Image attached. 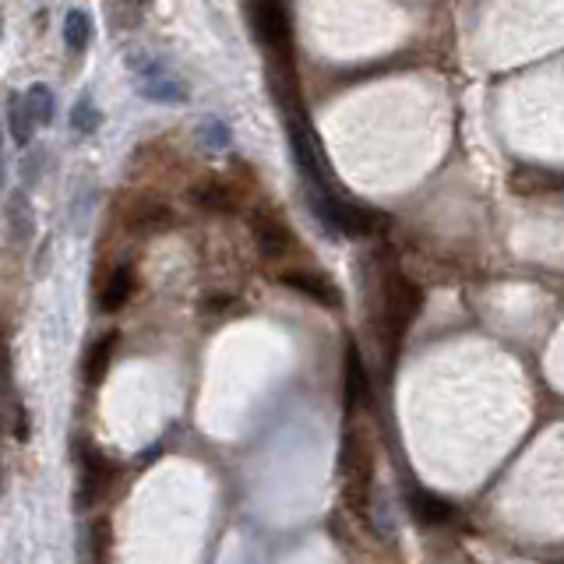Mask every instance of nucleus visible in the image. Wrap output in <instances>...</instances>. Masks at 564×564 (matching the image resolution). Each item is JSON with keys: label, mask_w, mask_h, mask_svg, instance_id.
Here are the masks:
<instances>
[{"label": "nucleus", "mask_w": 564, "mask_h": 564, "mask_svg": "<svg viewBox=\"0 0 564 564\" xmlns=\"http://www.w3.org/2000/svg\"><path fill=\"white\" fill-rule=\"evenodd\" d=\"M307 205L328 237H374L385 226V219L374 208L339 198L328 187H307Z\"/></svg>", "instance_id": "nucleus-1"}, {"label": "nucleus", "mask_w": 564, "mask_h": 564, "mask_svg": "<svg viewBox=\"0 0 564 564\" xmlns=\"http://www.w3.org/2000/svg\"><path fill=\"white\" fill-rule=\"evenodd\" d=\"M423 304V290L416 286L409 275L388 272L385 290H381V335H385V353L392 357L399 342L406 339L409 325L416 321Z\"/></svg>", "instance_id": "nucleus-2"}, {"label": "nucleus", "mask_w": 564, "mask_h": 564, "mask_svg": "<svg viewBox=\"0 0 564 564\" xmlns=\"http://www.w3.org/2000/svg\"><path fill=\"white\" fill-rule=\"evenodd\" d=\"M339 462H342V476H346V505L353 508V512L367 515V505H371V480H374V455H371V448H367V441L360 438L353 427H346V434H342Z\"/></svg>", "instance_id": "nucleus-3"}, {"label": "nucleus", "mask_w": 564, "mask_h": 564, "mask_svg": "<svg viewBox=\"0 0 564 564\" xmlns=\"http://www.w3.org/2000/svg\"><path fill=\"white\" fill-rule=\"evenodd\" d=\"M127 64L134 67V89L152 103H187V89L180 78H173L159 60L152 57H131Z\"/></svg>", "instance_id": "nucleus-4"}, {"label": "nucleus", "mask_w": 564, "mask_h": 564, "mask_svg": "<svg viewBox=\"0 0 564 564\" xmlns=\"http://www.w3.org/2000/svg\"><path fill=\"white\" fill-rule=\"evenodd\" d=\"M251 29L268 50L290 46V15H286V8H282V0H254Z\"/></svg>", "instance_id": "nucleus-5"}, {"label": "nucleus", "mask_w": 564, "mask_h": 564, "mask_svg": "<svg viewBox=\"0 0 564 564\" xmlns=\"http://www.w3.org/2000/svg\"><path fill=\"white\" fill-rule=\"evenodd\" d=\"M282 286H290V290H297L300 297L314 300V304L321 307H342V290L335 286L332 279H328L325 272H311V268H290V272L279 275Z\"/></svg>", "instance_id": "nucleus-6"}, {"label": "nucleus", "mask_w": 564, "mask_h": 564, "mask_svg": "<svg viewBox=\"0 0 564 564\" xmlns=\"http://www.w3.org/2000/svg\"><path fill=\"white\" fill-rule=\"evenodd\" d=\"M290 149H293V159H297L300 177L307 180V187H328L325 166H321V156H318V145H314L311 131H307L300 120H290Z\"/></svg>", "instance_id": "nucleus-7"}, {"label": "nucleus", "mask_w": 564, "mask_h": 564, "mask_svg": "<svg viewBox=\"0 0 564 564\" xmlns=\"http://www.w3.org/2000/svg\"><path fill=\"white\" fill-rule=\"evenodd\" d=\"M251 237H254V244H258V251L265 254V258H279V254H286L293 247L290 226L282 223V219H275L272 212H254L251 216Z\"/></svg>", "instance_id": "nucleus-8"}, {"label": "nucleus", "mask_w": 564, "mask_h": 564, "mask_svg": "<svg viewBox=\"0 0 564 564\" xmlns=\"http://www.w3.org/2000/svg\"><path fill=\"white\" fill-rule=\"evenodd\" d=\"M191 201L198 208H205V212H212V216H233L240 208L237 187L226 184V180H201V184H194Z\"/></svg>", "instance_id": "nucleus-9"}, {"label": "nucleus", "mask_w": 564, "mask_h": 564, "mask_svg": "<svg viewBox=\"0 0 564 564\" xmlns=\"http://www.w3.org/2000/svg\"><path fill=\"white\" fill-rule=\"evenodd\" d=\"M342 395H346V413H353L357 406H371V381H367V367L357 346L346 349V385H342Z\"/></svg>", "instance_id": "nucleus-10"}, {"label": "nucleus", "mask_w": 564, "mask_h": 564, "mask_svg": "<svg viewBox=\"0 0 564 564\" xmlns=\"http://www.w3.org/2000/svg\"><path fill=\"white\" fill-rule=\"evenodd\" d=\"M409 512H413V519L420 522V526H445V522H452L455 515V505L445 498H438V494H431V490H409Z\"/></svg>", "instance_id": "nucleus-11"}, {"label": "nucleus", "mask_w": 564, "mask_h": 564, "mask_svg": "<svg viewBox=\"0 0 564 564\" xmlns=\"http://www.w3.org/2000/svg\"><path fill=\"white\" fill-rule=\"evenodd\" d=\"M32 233H36V212L25 191L8 194V237L15 247H29Z\"/></svg>", "instance_id": "nucleus-12"}, {"label": "nucleus", "mask_w": 564, "mask_h": 564, "mask_svg": "<svg viewBox=\"0 0 564 564\" xmlns=\"http://www.w3.org/2000/svg\"><path fill=\"white\" fill-rule=\"evenodd\" d=\"M170 223H173V212L152 198H138L131 205V212H127V226H131V230H141V233L166 230Z\"/></svg>", "instance_id": "nucleus-13"}, {"label": "nucleus", "mask_w": 564, "mask_h": 564, "mask_svg": "<svg viewBox=\"0 0 564 564\" xmlns=\"http://www.w3.org/2000/svg\"><path fill=\"white\" fill-rule=\"evenodd\" d=\"M131 293H134V268L131 265L113 268V272L106 275V282H103V293H99V307H103L106 314L120 311V307L131 300Z\"/></svg>", "instance_id": "nucleus-14"}, {"label": "nucleus", "mask_w": 564, "mask_h": 564, "mask_svg": "<svg viewBox=\"0 0 564 564\" xmlns=\"http://www.w3.org/2000/svg\"><path fill=\"white\" fill-rule=\"evenodd\" d=\"M113 480V466L103 459L99 452H92V448H85L82 452V487H85V505H92V501L99 498L106 490V483Z\"/></svg>", "instance_id": "nucleus-15"}, {"label": "nucleus", "mask_w": 564, "mask_h": 564, "mask_svg": "<svg viewBox=\"0 0 564 564\" xmlns=\"http://www.w3.org/2000/svg\"><path fill=\"white\" fill-rule=\"evenodd\" d=\"M117 342H120L117 332H106L92 342L89 357H85V381H89V385H103L106 371H110V364H113V353H117Z\"/></svg>", "instance_id": "nucleus-16"}, {"label": "nucleus", "mask_w": 564, "mask_h": 564, "mask_svg": "<svg viewBox=\"0 0 564 564\" xmlns=\"http://www.w3.org/2000/svg\"><path fill=\"white\" fill-rule=\"evenodd\" d=\"M32 127H36V120H32L25 96H18V92H8V131H11V138H15V145H29V141H32Z\"/></svg>", "instance_id": "nucleus-17"}, {"label": "nucleus", "mask_w": 564, "mask_h": 564, "mask_svg": "<svg viewBox=\"0 0 564 564\" xmlns=\"http://www.w3.org/2000/svg\"><path fill=\"white\" fill-rule=\"evenodd\" d=\"M92 43V18L85 11H67L64 18V46L71 53H82Z\"/></svg>", "instance_id": "nucleus-18"}, {"label": "nucleus", "mask_w": 564, "mask_h": 564, "mask_svg": "<svg viewBox=\"0 0 564 564\" xmlns=\"http://www.w3.org/2000/svg\"><path fill=\"white\" fill-rule=\"evenodd\" d=\"M25 103H29V113H32V120H36L39 127L53 124V92L46 89V85H29V92H25Z\"/></svg>", "instance_id": "nucleus-19"}, {"label": "nucleus", "mask_w": 564, "mask_h": 564, "mask_svg": "<svg viewBox=\"0 0 564 564\" xmlns=\"http://www.w3.org/2000/svg\"><path fill=\"white\" fill-rule=\"evenodd\" d=\"M99 124H103V113L96 110L92 96H82L75 103V110H71V127H75L78 134H96Z\"/></svg>", "instance_id": "nucleus-20"}, {"label": "nucleus", "mask_w": 564, "mask_h": 564, "mask_svg": "<svg viewBox=\"0 0 564 564\" xmlns=\"http://www.w3.org/2000/svg\"><path fill=\"white\" fill-rule=\"evenodd\" d=\"M149 4H152V0H110V15H113V22H117L120 29H131V25L141 22V15H145V8H149Z\"/></svg>", "instance_id": "nucleus-21"}, {"label": "nucleus", "mask_w": 564, "mask_h": 564, "mask_svg": "<svg viewBox=\"0 0 564 564\" xmlns=\"http://www.w3.org/2000/svg\"><path fill=\"white\" fill-rule=\"evenodd\" d=\"M198 134L212 149H226V145H230V127H226L223 120H205V124L198 127Z\"/></svg>", "instance_id": "nucleus-22"}, {"label": "nucleus", "mask_w": 564, "mask_h": 564, "mask_svg": "<svg viewBox=\"0 0 564 564\" xmlns=\"http://www.w3.org/2000/svg\"><path fill=\"white\" fill-rule=\"evenodd\" d=\"M11 413H15V438L25 445V441L32 438V420H29V409H25L18 399H11Z\"/></svg>", "instance_id": "nucleus-23"}, {"label": "nucleus", "mask_w": 564, "mask_h": 564, "mask_svg": "<svg viewBox=\"0 0 564 564\" xmlns=\"http://www.w3.org/2000/svg\"><path fill=\"white\" fill-rule=\"evenodd\" d=\"M92 547H96V561L99 564H106V543H110V522L106 519H99L96 526H92Z\"/></svg>", "instance_id": "nucleus-24"}, {"label": "nucleus", "mask_w": 564, "mask_h": 564, "mask_svg": "<svg viewBox=\"0 0 564 564\" xmlns=\"http://www.w3.org/2000/svg\"><path fill=\"white\" fill-rule=\"evenodd\" d=\"M39 170H43V152H32V159L25 156V166H22V173H25V180H29V184H36L39 180Z\"/></svg>", "instance_id": "nucleus-25"}]
</instances>
